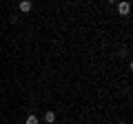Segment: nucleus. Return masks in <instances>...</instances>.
Returning a JSON list of instances; mask_svg holds the SVG:
<instances>
[{"label":"nucleus","instance_id":"f257e3e1","mask_svg":"<svg viewBox=\"0 0 133 124\" xmlns=\"http://www.w3.org/2000/svg\"><path fill=\"white\" fill-rule=\"evenodd\" d=\"M115 5H118V13H120V16H129V11H131V5H129L127 0H118Z\"/></svg>","mask_w":133,"mask_h":124},{"label":"nucleus","instance_id":"f03ea898","mask_svg":"<svg viewBox=\"0 0 133 124\" xmlns=\"http://www.w3.org/2000/svg\"><path fill=\"white\" fill-rule=\"evenodd\" d=\"M18 7H20V11H22V13H29L33 5H31V0H20V5H18Z\"/></svg>","mask_w":133,"mask_h":124},{"label":"nucleus","instance_id":"7ed1b4c3","mask_svg":"<svg viewBox=\"0 0 133 124\" xmlns=\"http://www.w3.org/2000/svg\"><path fill=\"white\" fill-rule=\"evenodd\" d=\"M44 122L53 124V122H56V113H53V111H47V113H44Z\"/></svg>","mask_w":133,"mask_h":124},{"label":"nucleus","instance_id":"20e7f679","mask_svg":"<svg viewBox=\"0 0 133 124\" xmlns=\"http://www.w3.org/2000/svg\"><path fill=\"white\" fill-rule=\"evenodd\" d=\"M24 124H40V122H38V118H36V115L31 113V115L27 118V122H24Z\"/></svg>","mask_w":133,"mask_h":124},{"label":"nucleus","instance_id":"39448f33","mask_svg":"<svg viewBox=\"0 0 133 124\" xmlns=\"http://www.w3.org/2000/svg\"><path fill=\"white\" fill-rule=\"evenodd\" d=\"M107 2H111V5H115V2H118V0H107Z\"/></svg>","mask_w":133,"mask_h":124},{"label":"nucleus","instance_id":"423d86ee","mask_svg":"<svg viewBox=\"0 0 133 124\" xmlns=\"http://www.w3.org/2000/svg\"><path fill=\"white\" fill-rule=\"evenodd\" d=\"M120 124H124V122H120Z\"/></svg>","mask_w":133,"mask_h":124}]
</instances>
